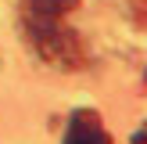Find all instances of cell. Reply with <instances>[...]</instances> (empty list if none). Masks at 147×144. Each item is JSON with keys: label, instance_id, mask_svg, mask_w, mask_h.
Listing matches in <instances>:
<instances>
[{"label": "cell", "instance_id": "obj_1", "mask_svg": "<svg viewBox=\"0 0 147 144\" xmlns=\"http://www.w3.org/2000/svg\"><path fill=\"white\" fill-rule=\"evenodd\" d=\"M29 40L43 61L57 69H79L83 65V43L72 29H65L57 18H36L29 14Z\"/></svg>", "mask_w": 147, "mask_h": 144}, {"label": "cell", "instance_id": "obj_2", "mask_svg": "<svg viewBox=\"0 0 147 144\" xmlns=\"http://www.w3.org/2000/svg\"><path fill=\"white\" fill-rule=\"evenodd\" d=\"M65 144H111V133L100 126V112L97 108H79V112H72Z\"/></svg>", "mask_w": 147, "mask_h": 144}, {"label": "cell", "instance_id": "obj_3", "mask_svg": "<svg viewBox=\"0 0 147 144\" xmlns=\"http://www.w3.org/2000/svg\"><path fill=\"white\" fill-rule=\"evenodd\" d=\"M25 4H29V14H36V18H61L79 0H25Z\"/></svg>", "mask_w": 147, "mask_h": 144}, {"label": "cell", "instance_id": "obj_4", "mask_svg": "<svg viewBox=\"0 0 147 144\" xmlns=\"http://www.w3.org/2000/svg\"><path fill=\"white\" fill-rule=\"evenodd\" d=\"M129 144H147V122H144L140 130H136L133 137H129Z\"/></svg>", "mask_w": 147, "mask_h": 144}]
</instances>
